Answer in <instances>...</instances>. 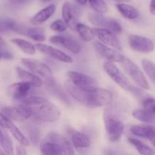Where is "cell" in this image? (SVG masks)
I'll use <instances>...</instances> for the list:
<instances>
[{
	"label": "cell",
	"mask_w": 155,
	"mask_h": 155,
	"mask_svg": "<svg viewBox=\"0 0 155 155\" xmlns=\"http://www.w3.org/2000/svg\"><path fill=\"white\" fill-rule=\"evenodd\" d=\"M65 87L73 98L87 107L108 106L113 101V94L107 89L98 87L93 91H84L77 87L71 81L66 82Z\"/></svg>",
	"instance_id": "obj_1"
},
{
	"label": "cell",
	"mask_w": 155,
	"mask_h": 155,
	"mask_svg": "<svg viewBox=\"0 0 155 155\" xmlns=\"http://www.w3.org/2000/svg\"><path fill=\"white\" fill-rule=\"evenodd\" d=\"M24 104L36 118L44 122H55L61 117V112L53 103L39 96H31L22 99Z\"/></svg>",
	"instance_id": "obj_2"
},
{
	"label": "cell",
	"mask_w": 155,
	"mask_h": 155,
	"mask_svg": "<svg viewBox=\"0 0 155 155\" xmlns=\"http://www.w3.org/2000/svg\"><path fill=\"white\" fill-rule=\"evenodd\" d=\"M103 118L107 139L112 142H117L124 133V127L123 123L114 114L110 107H107L104 109Z\"/></svg>",
	"instance_id": "obj_3"
},
{
	"label": "cell",
	"mask_w": 155,
	"mask_h": 155,
	"mask_svg": "<svg viewBox=\"0 0 155 155\" xmlns=\"http://www.w3.org/2000/svg\"><path fill=\"white\" fill-rule=\"evenodd\" d=\"M103 67H104L105 72L110 77V78L113 80V81H114L120 87H121L126 91L132 92L134 88L130 83V80L124 75V73L117 67V65L114 64V62H104Z\"/></svg>",
	"instance_id": "obj_4"
},
{
	"label": "cell",
	"mask_w": 155,
	"mask_h": 155,
	"mask_svg": "<svg viewBox=\"0 0 155 155\" xmlns=\"http://www.w3.org/2000/svg\"><path fill=\"white\" fill-rule=\"evenodd\" d=\"M88 18L93 25L98 27L99 28L108 30L115 34H120L122 33V27L120 23L114 18L105 17L98 12L90 13Z\"/></svg>",
	"instance_id": "obj_5"
},
{
	"label": "cell",
	"mask_w": 155,
	"mask_h": 155,
	"mask_svg": "<svg viewBox=\"0 0 155 155\" xmlns=\"http://www.w3.org/2000/svg\"><path fill=\"white\" fill-rule=\"evenodd\" d=\"M123 66H124V68L125 69L126 72L128 74V75L142 89H146V90L150 89L148 82L147 79L145 78L143 72L133 61L130 60L128 58H125L124 62H123Z\"/></svg>",
	"instance_id": "obj_6"
},
{
	"label": "cell",
	"mask_w": 155,
	"mask_h": 155,
	"mask_svg": "<svg viewBox=\"0 0 155 155\" xmlns=\"http://www.w3.org/2000/svg\"><path fill=\"white\" fill-rule=\"evenodd\" d=\"M70 81L77 87L84 91H93L98 87V83L92 77L77 71L68 73Z\"/></svg>",
	"instance_id": "obj_7"
},
{
	"label": "cell",
	"mask_w": 155,
	"mask_h": 155,
	"mask_svg": "<svg viewBox=\"0 0 155 155\" xmlns=\"http://www.w3.org/2000/svg\"><path fill=\"white\" fill-rule=\"evenodd\" d=\"M128 42L130 48L139 53H150L154 51V42L145 36L131 34L128 36Z\"/></svg>",
	"instance_id": "obj_8"
},
{
	"label": "cell",
	"mask_w": 155,
	"mask_h": 155,
	"mask_svg": "<svg viewBox=\"0 0 155 155\" xmlns=\"http://www.w3.org/2000/svg\"><path fill=\"white\" fill-rule=\"evenodd\" d=\"M2 112L10 120L18 122L26 120L32 116L30 110L24 104L12 107H5L2 109Z\"/></svg>",
	"instance_id": "obj_9"
},
{
	"label": "cell",
	"mask_w": 155,
	"mask_h": 155,
	"mask_svg": "<svg viewBox=\"0 0 155 155\" xmlns=\"http://www.w3.org/2000/svg\"><path fill=\"white\" fill-rule=\"evenodd\" d=\"M21 62L24 66L27 67L32 72L40 76L45 80L53 78L51 70L45 64L37 60H33V59L30 58H22Z\"/></svg>",
	"instance_id": "obj_10"
},
{
	"label": "cell",
	"mask_w": 155,
	"mask_h": 155,
	"mask_svg": "<svg viewBox=\"0 0 155 155\" xmlns=\"http://www.w3.org/2000/svg\"><path fill=\"white\" fill-rule=\"evenodd\" d=\"M95 50L101 56L107 59L108 61L117 62V63H123L125 59V56L119 52V51L114 48H110L104 44L100 42H95L94 43Z\"/></svg>",
	"instance_id": "obj_11"
},
{
	"label": "cell",
	"mask_w": 155,
	"mask_h": 155,
	"mask_svg": "<svg viewBox=\"0 0 155 155\" xmlns=\"http://www.w3.org/2000/svg\"><path fill=\"white\" fill-rule=\"evenodd\" d=\"M93 32L98 39L101 41V43L110 45L115 49H122V45L120 42L113 32L103 28H94Z\"/></svg>",
	"instance_id": "obj_12"
},
{
	"label": "cell",
	"mask_w": 155,
	"mask_h": 155,
	"mask_svg": "<svg viewBox=\"0 0 155 155\" xmlns=\"http://www.w3.org/2000/svg\"><path fill=\"white\" fill-rule=\"evenodd\" d=\"M35 48L38 51H41L43 54H46V55L49 56V57L52 58L55 60L60 61L64 63H72L73 62V59L71 58V56L65 54L64 52L53 46H50V45L42 43H37L35 45Z\"/></svg>",
	"instance_id": "obj_13"
},
{
	"label": "cell",
	"mask_w": 155,
	"mask_h": 155,
	"mask_svg": "<svg viewBox=\"0 0 155 155\" xmlns=\"http://www.w3.org/2000/svg\"><path fill=\"white\" fill-rule=\"evenodd\" d=\"M49 41L54 45H60L67 48L74 54H79L81 51V46L80 44L71 38L63 36H53L50 38Z\"/></svg>",
	"instance_id": "obj_14"
},
{
	"label": "cell",
	"mask_w": 155,
	"mask_h": 155,
	"mask_svg": "<svg viewBox=\"0 0 155 155\" xmlns=\"http://www.w3.org/2000/svg\"><path fill=\"white\" fill-rule=\"evenodd\" d=\"M30 85L25 82L13 83L7 89L8 95L15 100H22L25 98L30 90Z\"/></svg>",
	"instance_id": "obj_15"
},
{
	"label": "cell",
	"mask_w": 155,
	"mask_h": 155,
	"mask_svg": "<svg viewBox=\"0 0 155 155\" xmlns=\"http://www.w3.org/2000/svg\"><path fill=\"white\" fill-rule=\"evenodd\" d=\"M130 131L135 136L148 139L153 145H154L155 134L154 128L153 126L148 125V124L133 125L130 127Z\"/></svg>",
	"instance_id": "obj_16"
},
{
	"label": "cell",
	"mask_w": 155,
	"mask_h": 155,
	"mask_svg": "<svg viewBox=\"0 0 155 155\" xmlns=\"http://www.w3.org/2000/svg\"><path fill=\"white\" fill-rule=\"evenodd\" d=\"M62 16L66 25L71 30H76V26L77 24V18L76 12L71 3L66 2L62 6Z\"/></svg>",
	"instance_id": "obj_17"
},
{
	"label": "cell",
	"mask_w": 155,
	"mask_h": 155,
	"mask_svg": "<svg viewBox=\"0 0 155 155\" xmlns=\"http://www.w3.org/2000/svg\"><path fill=\"white\" fill-rule=\"evenodd\" d=\"M45 138L57 142L58 145L59 146L62 148V150H63L64 154H74V148H73L72 145L71 144V142H70L66 138L64 137L63 136H61V135L58 134V133H57L51 132V133H48Z\"/></svg>",
	"instance_id": "obj_18"
},
{
	"label": "cell",
	"mask_w": 155,
	"mask_h": 155,
	"mask_svg": "<svg viewBox=\"0 0 155 155\" xmlns=\"http://www.w3.org/2000/svg\"><path fill=\"white\" fill-rule=\"evenodd\" d=\"M45 81H46L47 87L48 88V90L51 93L54 94V95H55L58 98H59L64 103L68 104V105H71V102L69 96L67 95L63 88L56 83V82L53 80V78L47 80Z\"/></svg>",
	"instance_id": "obj_19"
},
{
	"label": "cell",
	"mask_w": 155,
	"mask_h": 155,
	"mask_svg": "<svg viewBox=\"0 0 155 155\" xmlns=\"http://www.w3.org/2000/svg\"><path fill=\"white\" fill-rule=\"evenodd\" d=\"M16 71L18 77L23 82L29 83L30 86H33V87L39 88L42 86V80L39 77H38L37 76L35 75L34 74H32L29 71H25V70L22 69L20 67H17Z\"/></svg>",
	"instance_id": "obj_20"
},
{
	"label": "cell",
	"mask_w": 155,
	"mask_h": 155,
	"mask_svg": "<svg viewBox=\"0 0 155 155\" xmlns=\"http://www.w3.org/2000/svg\"><path fill=\"white\" fill-rule=\"evenodd\" d=\"M55 10V5L53 4L47 6V7L44 8L43 9L39 11L38 13H36L30 19V22H31V24H34V25H39L41 24H43L48 18H50L54 15Z\"/></svg>",
	"instance_id": "obj_21"
},
{
	"label": "cell",
	"mask_w": 155,
	"mask_h": 155,
	"mask_svg": "<svg viewBox=\"0 0 155 155\" xmlns=\"http://www.w3.org/2000/svg\"><path fill=\"white\" fill-rule=\"evenodd\" d=\"M40 151L42 154L45 155L64 154L62 148L58 145L57 142L45 138L40 144Z\"/></svg>",
	"instance_id": "obj_22"
},
{
	"label": "cell",
	"mask_w": 155,
	"mask_h": 155,
	"mask_svg": "<svg viewBox=\"0 0 155 155\" xmlns=\"http://www.w3.org/2000/svg\"><path fill=\"white\" fill-rule=\"evenodd\" d=\"M71 142L77 148H89L91 145L90 139L86 135L77 131H74L71 133Z\"/></svg>",
	"instance_id": "obj_23"
},
{
	"label": "cell",
	"mask_w": 155,
	"mask_h": 155,
	"mask_svg": "<svg viewBox=\"0 0 155 155\" xmlns=\"http://www.w3.org/2000/svg\"><path fill=\"white\" fill-rule=\"evenodd\" d=\"M116 7L120 13L127 19L133 20L136 19L140 16V13L139 11L133 6L130 5L128 4H125L123 2H119L116 5Z\"/></svg>",
	"instance_id": "obj_24"
},
{
	"label": "cell",
	"mask_w": 155,
	"mask_h": 155,
	"mask_svg": "<svg viewBox=\"0 0 155 155\" xmlns=\"http://www.w3.org/2000/svg\"><path fill=\"white\" fill-rule=\"evenodd\" d=\"M133 116L138 120L145 124H154V113L145 108L134 110Z\"/></svg>",
	"instance_id": "obj_25"
},
{
	"label": "cell",
	"mask_w": 155,
	"mask_h": 155,
	"mask_svg": "<svg viewBox=\"0 0 155 155\" xmlns=\"http://www.w3.org/2000/svg\"><path fill=\"white\" fill-rule=\"evenodd\" d=\"M5 129L8 130V131H10V133H12V136L15 137V139H16L21 145H22L23 146H27V145H29L28 139H27V137L21 133V130L13 124L12 120H10V121L8 122V125L6 126Z\"/></svg>",
	"instance_id": "obj_26"
},
{
	"label": "cell",
	"mask_w": 155,
	"mask_h": 155,
	"mask_svg": "<svg viewBox=\"0 0 155 155\" xmlns=\"http://www.w3.org/2000/svg\"><path fill=\"white\" fill-rule=\"evenodd\" d=\"M76 30L79 33L81 39L85 42L92 41L95 37V33H94L93 30H92L90 27L85 25V24L77 23V26H76Z\"/></svg>",
	"instance_id": "obj_27"
},
{
	"label": "cell",
	"mask_w": 155,
	"mask_h": 155,
	"mask_svg": "<svg viewBox=\"0 0 155 155\" xmlns=\"http://www.w3.org/2000/svg\"><path fill=\"white\" fill-rule=\"evenodd\" d=\"M128 141L131 145H133L135 148H136L138 151L141 154H145V155H151L154 154V151L151 147L147 145L146 144L143 143L141 141L138 140V139H134V138L129 137Z\"/></svg>",
	"instance_id": "obj_28"
},
{
	"label": "cell",
	"mask_w": 155,
	"mask_h": 155,
	"mask_svg": "<svg viewBox=\"0 0 155 155\" xmlns=\"http://www.w3.org/2000/svg\"><path fill=\"white\" fill-rule=\"evenodd\" d=\"M12 43L16 45L21 50H22L24 53L28 54H34L36 53V48L35 45L30 43L28 41H26L22 39H12Z\"/></svg>",
	"instance_id": "obj_29"
},
{
	"label": "cell",
	"mask_w": 155,
	"mask_h": 155,
	"mask_svg": "<svg viewBox=\"0 0 155 155\" xmlns=\"http://www.w3.org/2000/svg\"><path fill=\"white\" fill-rule=\"evenodd\" d=\"M26 35L36 42H43L46 39L43 29L39 28V27H33V28L28 27L26 32Z\"/></svg>",
	"instance_id": "obj_30"
},
{
	"label": "cell",
	"mask_w": 155,
	"mask_h": 155,
	"mask_svg": "<svg viewBox=\"0 0 155 155\" xmlns=\"http://www.w3.org/2000/svg\"><path fill=\"white\" fill-rule=\"evenodd\" d=\"M0 145L4 151L5 154H14V148L12 145V139L9 136L8 133L2 130V138Z\"/></svg>",
	"instance_id": "obj_31"
},
{
	"label": "cell",
	"mask_w": 155,
	"mask_h": 155,
	"mask_svg": "<svg viewBox=\"0 0 155 155\" xmlns=\"http://www.w3.org/2000/svg\"><path fill=\"white\" fill-rule=\"evenodd\" d=\"M142 66L144 70L147 74L148 77L153 83L155 82V74H154V64L152 61L148 59H143L142 61Z\"/></svg>",
	"instance_id": "obj_32"
},
{
	"label": "cell",
	"mask_w": 155,
	"mask_h": 155,
	"mask_svg": "<svg viewBox=\"0 0 155 155\" xmlns=\"http://www.w3.org/2000/svg\"><path fill=\"white\" fill-rule=\"evenodd\" d=\"M90 5L98 13H105L107 12V6L104 0H89Z\"/></svg>",
	"instance_id": "obj_33"
},
{
	"label": "cell",
	"mask_w": 155,
	"mask_h": 155,
	"mask_svg": "<svg viewBox=\"0 0 155 155\" xmlns=\"http://www.w3.org/2000/svg\"><path fill=\"white\" fill-rule=\"evenodd\" d=\"M25 130L27 131V136H29L30 139L33 143H37L39 139V131L36 127L33 126H27Z\"/></svg>",
	"instance_id": "obj_34"
},
{
	"label": "cell",
	"mask_w": 155,
	"mask_h": 155,
	"mask_svg": "<svg viewBox=\"0 0 155 155\" xmlns=\"http://www.w3.org/2000/svg\"><path fill=\"white\" fill-rule=\"evenodd\" d=\"M15 21L11 18H0V32L12 31Z\"/></svg>",
	"instance_id": "obj_35"
},
{
	"label": "cell",
	"mask_w": 155,
	"mask_h": 155,
	"mask_svg": "<svg viewBox=\"0 0 155 155\" xmlns=\"http://www.w3.org/2000/svg\"><path fill=\"white\" fill-rule=\"evenodd\" d=\"M66 24L64 23V21H61V20H56L54 21L52 24L50 25V28L52 30L57 32H64L67 30Z\"/></svg>",
	"instance_id": "obj_36"
},
{
	"label": "cell",
	"mask_w": 155,
	"mask_h": 155,
	"mask_svg": "<svg viewBox=\"0 0 155 155\" xmlns=\"http://www.w3.org/2000/svg\"><path fill=\"white\" fill-rule=\"evenodd\" d=\"M143 107L144 108L146 109V110H150L152 113H154L155 112V104H154V99L153 98H145L143 100Z\"/></svg>",
	"instance_id": "obj_37"
},
{
	"label": "cell",
	"mask_w": 155,
	"mask_h": 155,
	"mask_svg": "<svg viewBox=\"0 0 155 155\" xmlns=\"http://www.w3.org/2000/svg\"><path fill=\"white\" fill-rule=\"evenodd\" d=\"M10 121V119L8 118L5 115L3 114L2 113H0V127H3L5 129L6 126L8 125V122Z\"/></svg>",
	"instance_id": "obj_38"
},
{
	"label": "cell",
	"mask_w": 155,
	"mask_h": 155,
	"mask_svg": "<svg viewBox=\"0 0 155 155\" xmlns=\"http://www.w3.org/2000/svg\"><path fill=\"white\" fill-rule=\"evenodd\" d=\"M16 154L18 155H26L27 154V151H25L24 148H23V145H18L16 147Z\"/></svg>",
	"instance_id": "obj_39"
},
{
	"label": "cell",
	"mask_w": 155,
	"mask_h": 155,
	"mask_svg": "<svg viewBox=\"0 0 155 155\" xmlns=\"http://www.w3.org/2000/svg\"><path fill=\"white\" fill-rule=\"evenodd\" d=\"M150 12L152 15H155V3L154 0H151V3H150Z\"/></svg>",
	"instance_id": "obj_40"
},
{
	"label": "cell",
	"mask_w": 155,
	"mask_h": 155,
	"mask_svg": "<svg viewBox=\"0 0 155 155\" xmlns=\"http://www.w3.org/2000/svg\"><path fill=\"white\" fill-rule=\"evenodd\" d=\"M76 2L80 5H85L87 2V0H76Z\"/></svg>",
	"instance_id": "obj_41"
},
{
	"label": "cell",
	"mask_w": 155,
	"mask_h": 155,
	"mask_svg": "<svg viewBox=\"0 0 155 155\" xmlns=\"http://www.w3.org/2000/svg\"><path fill=\"white\" fill-rule=\"evenodd\" d=\"M115 2H128L130 0H114Z\"/></svg>",
	"instance_id": "obj_42"
},
{
	"label": "cell",
	"mask_w": 155,
	"mask_h": 155,
	"mask_svg": "<svg viewBox=\"0 0 155 155\" xmlns=\"http://www.w3.org/2000/svg\"><path fill=\"white\" fill-rule=\"evenodd\" d=\"M0 45H5V42H4V40L2 39V38L0 36Z\"/></svg>",
	"instance_id": "obj_43"
},
{
	"label": "cell",
	"mask_w": 155,
	"mask_h": 155,
	"mask_svg": "<svg viewBox=\"0 0 155 155\" xmlns=\"http://www.w3.org/2000/svg\"><path fill=\"white\" fill-rule=\"evenodd\" d=\"M2 138V129L0 128V143H1Z\"/></svg>",
	"instance_id": "obj_44"
},
{
	"label": "cell",
	"mask_w": 155,
	"mask_h": 155,
	"mask_svg": "<svg viewBox=\"0 0 155 155\" xmlns=\"http://www.w3.org/2000/svg\"><path fill=\"white\" fill-rule=\"evenodd\" d=\"M0 154H5V152L4 151H3L2 148L1 147V145H0Z\"/></svg>",
	"instance_id": "obj_45"
},
{
	"label": "cell",
	"mask_w": 155,
	"mask_h": 155,
	"mask_svg": "<svg viewBox=\"0 0 155 155\" xmlns=\"http://www.w3.org/2000/svg\"><path fill=\"white\" fill-rule=\"evenodd\" d=\"M42 2H49L50 1H51V0H41Z\"/></svg>",
	"instance_id": "obj_46"
},
{
	"label": "cell",
	"mask_w": 155,
	"mask_h": 155,
	"mask_svg": "<svg viewBox=\"0 0 155 155\" xmlns=\"http://www.w3.org/2000/svg\"><path fill=\"white\" fill-rule=\"evenodd\" d=\"M1 58H2V56H1V54H0V60H1Z\"/></svg>",
	"instance_id": "obj_47"
}]
</instances>
